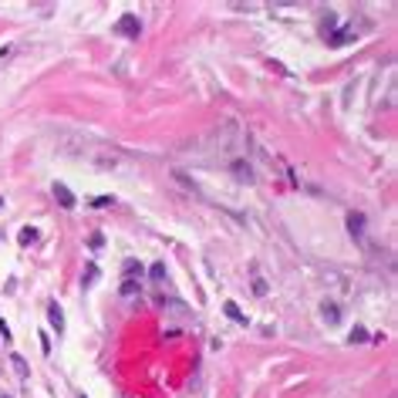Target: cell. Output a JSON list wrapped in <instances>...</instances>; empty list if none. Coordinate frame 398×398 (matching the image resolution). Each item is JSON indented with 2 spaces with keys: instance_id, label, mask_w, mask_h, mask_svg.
<instances>
[{
  "instance_id": "1",
  "label": "cell",
  "mask_w": 398,
  "mask_h": 398,
  "mask_svg": "<svg viewBox=\"0 0 398 398\" xmlns=\"http://www.w3.org/2000/svg\"><path fill=\"white\" fill-rule=\"evenodd\" d=\"M115 31L125 34V37H138V34H142V24H138L135 14H122V17H118V24H115Z\"/></svg>"
},
{
  "instance_id": "2",
  "label": "cell",
  "mask_w": 398,
  "mask_h": 398,
  "mask_svg": "<svg viewBox=\"0 0 398 398\" xmlns=\"http://www.w3.org/2000/svg\"><path fill=\"white\" fill-rule=\"evenodd\" d=\"M229 172H233V179H240V182H246V186L257 179V176H253V165L243 162V159H233V162H229Z\"/></svg>"
},
{
  "instance_id": "3",
  "label": "cell",
  "mask_w": 398,
  "mask_h": 398,
  "mask_svg": "<svg viewBox=\"0 0 398 398\" xmlns=\"http://www.w3.org/2000/svg\"><path fill=\"white\" fill-rule=\"evenodd\" d=\"M48 321H51V327H54L57 334L65 331V310H61V304H57V301L48 304Z\"/></svg>"
},
{
  "instance_id": "4",
  "label": "cell",
  "mask_w": 398,
  "mask_h": 398,
  "mask_svg": "<svg viewBox=\"0 0 398 398\" xmlns=\"http://www.w3.org/2000/svg\"><path fill=\"white\" fill-rule=\"evenodd\" d=\"M348 233L354 236V240L365 236V213H348Z\"/></svg>"
},
{
  "instance_id": "5",
  "label": "cell",
  "mask_w": 398,
  "mask_h": 398,
  "mask_svg": "<svg viewBox=\"0 0 398 398\" xmlns=\"http://www.w3.org/2000/svg\"><path fill=\"white\" fill-rule=\"evenodd\" d=\"M54 196H57V203L65 206V210H74V196H71V189H68L65 182H54Z\"/></svg>"
},
{
  "instance_id": "6",
  "label": "cell",
  "mask_w": 398,
  "mask_h": 398,
  "mask_svg": "<svg viewBox=\"0 0 398 398\" xmlns=\"http://www.w3.org/2000/svg\"><path fill=\"white\" fill-rule=\"evenodd\" d=\"M321 317H324L327 324H338V321H341V307H338L334 301H324V307H321Z\"/></svg>"
},
{
  "instance_id": "7",
  "label": "cell",
  "mask_w": 398,
  "mask_h": 398,
  "mask_svg": "<svg viewBox=\"0 0 398 398\" xmlns=\"http://www.w3.org/2000/svg\"><path fill=\"white\" fill-rule=\"evenodd\" d=\"M10 365H14V371H17V378H20V382H27V378H31V368H27L24 354H10Z\"/></svg>"
},
{
  "instance_id": "8",
  "label": "cell",
  "mask_w": 398,
  "mask_h": 398,
  "mask_svg": "<svg viewBox=\"0 0 398 398\" xmlns=\"http://www.w3.org/2000/svg\"><path fill=\"white\" fill-rule=\"evenodd\" d=\"M122 274H125V280H138L145 270H142V263H138V260H125L122 263Z\"/></svg>"
},
{
  "instance_id": "9",
  "label": "cell",
  "mask_w": 398,
  "mask_h": 398,
  "mask_svg": "<svg viewBox=\"0 0 398 398\" xmlns=\"http://www.w3.org/2000/svg\"><path fill=\"white\" fill-rule=\"evenodd\" d=\"M223 310H226V317H233L236 324H246V314H243V310H240V307H236L233 301H229V304H223Z\"/></svg>"
},
{
  "instance_id": "10",
  "label": "cell",
  "mask_w": 398,
  "mask_h": 398,
  "mask_svg": "<svg viewBox=\"0 0 398 398\" xmlns=\"http://www.w3.org/2000/svg\"><path fill=\"white\" fill-rule=\"evenodd\" d=\"M149 277H152V280H165V263L162 260L152 263V267H149Z\"/></svg>"
},
{
  "instance_id": "11",
  "label": "cell",
  "mask_w": 398,
  "mask_h": 398,
  "mask_svg": "<svg viewBox=\"0 0 398 398\" xmlns=\"http://www.w3.org/2000/svg\"><path fill=\"white\" fill-rule=\"evenodd\" d=\"M95 277H98V267H95V263H91V267L85 270V277H81V287H85V290H88V287L95 284Z\"/></svg>"
},
{
  "instance_id": "12",
  "label": "cell",
  "mask_w": 398,
  "mask_h": 398,
  "mask_svg": "<svg viewBox=\"0 0 398 398\" xmlns=\"http://www.w3.org/2000/svg\"><path fill=\"white\" fill-rule=\"evenodd\" d=\"M138 294V280H122V297H135Z\"/></svg>"
},
{
  "instance_id": "13",
  "label": "cell",
  "mask_w": 398,
  "mask_h": 398,
  "mask_svg": "<svg viewBox=\"0 0 398 398\" xmlns=\"http://www.w3.org/2000/svg\"><path fill=\"white\" fill-rule=\"evenodd\" d=\"M17 240H20V243H34V240H37V229H31V226H24V229H20V236H17Z\"/></svg>"
},
{
  "instance_id": "14",
  "label": "cell",
  "mask_w": 398,
  "mask_h": 398,
  "mask_svg": "<svg viewBox=\"0 0 398 398\" xmlns=\"http://www.w3.org/2000/svg\"><path fill=\"white\" fill-rule=\"evenodd\" d=\"M348 341H351V344H361V341H368V331H365V327H354V331L348 334Z\"/></svg>"
},
{
  "instance_id": "15",
  "label": "cell",
  "mask_w": 398,
  "mask_h": 398,
  "mask_svg": "<svg viewBox=\"0 0 398 398\" xmlns=\"http://www.w3.org/2000/svg\"><path fill=\"white\" fill-rule=\"evenodd\" d=\"M112 203H115L112 196H98V199H95V206H98V210H101V206H112Z\"/></svg>"
},
{
  "instance_id": "16",
  "label": "cell",
  "mask_w": 398,
  "mask_h": 398,
  "mask_svg": "<svg viewBox=\"0 0 398 398\" xmlns=\"http://www.w3.org/2000/svg\"><path fill=\"white\" fill-rule=\"evenodd\" d=\"M253 290H257V294H267V284H263L260 277H253Z\"/></svg>"
},
{
  "instance_id": "17",
  "label": "cell",
  "mask_w": 398,
  "mask_h": 398,
  "mask_svg": "<svg viewBox=\"0 0 398 398\" xmlns=\"http://www.w3.org/2000/svg\"><path fill=\"white\" fill-rule=\"evenodd\" d=\"M88 243H91V246H95V250H98V246H105V236H101V233H95V236H91V240H88Z\"/></svg>"
},
{
  "instance_id": "18",
  "label": "cell",
  "mask_w": 398,
  "mask_h": 398,
  "mask_svg": "<svg viewBox=\"0 0 398 398\" xmlns=\"http://www.w3.org/2000/svg\"><path fill=\"white\" fill-rule=\"evenodd\" d=\"M0 206H4V196H0Z\"/></svg>"
},
{
  "instance_id": "19",
  "label": "cell",
  "mask_w": 398,
  "mask_h": 398,
  "mask_svg": "<svg viewBox=\"0 0 398 398\" xmlns=\"http://www.w3.org/2000/svg\"><path fill=\"white\" fill-rule=\"evenodd\" d=\"M81 398H88V395H81Z\"/></svg>"
},
{
  "instance_id": "20",
  "label": "cell",
  "mask_w": 398,
  "mask_h": 398,
  "mask_svg": "<svg viewBox=\"0 0 398 398\" xmlns=\"http://www.w3.org/2000/svg\"><path fill=\"white\" fill-rule=\"evenodd\" d=\"M4 398H10V395H4Z\"/></svg>"
}]
</instances>
